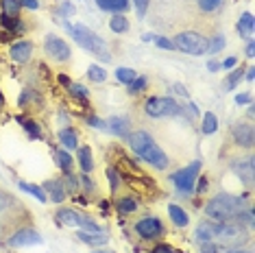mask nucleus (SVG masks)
Here are the masks:
<instances>
[{
  "mask_svg": "<svg viewBox=\"0 0 255 253\" xmlns=\"http://www.w3.org/2000/svg\"><path fill=\"white\" fill-rule=\"evenodd\" d=\"M240 79H242V70H234V72H231V77L227 79V81H225V88H227V90H234L236 83L240 81Z\"/></svg>",
  "mask_w": 255,
  "mask_h": 253,
  "instance_id": "37",
  "label": "nucleus"
},
{
  "mask_svg": "<svg viewBox=\"0 0 255 253\" xmlns=\"http://www.w3.org/2000/svg\"><path fill=\"white\" fill-rule=\"evenodd\" d=\"M225 245H216V243H201V253H223Z\"/></svg>",
  "mask_w": 255,
  "mask_h": 253,
  "instance_id": "35",
  "label": "nucleus"
},
{
  "mask_svg": "<svg viewBox=\"0 0 255 253\" xmlns=\"http://www.w3.org/2000/svg\"><path fill=\"white\" fill-rule=\"evenodd\" d=\"M88 77L92 79L94 83H103L107 79V72L103 70L101 66H90V70H88Z\"/></svg>",
  "mask_w": 255,
  "mask_h": 253,
  "instance_id": "29",
  "label": "nucleus"
},
{
  "mask_svg": "<svg viewBox=\"0 0 255 253\" xmlns=\"http://www.w3.org/2000/svg\"><path fill=\"white\" fill-rule=\"evenodd\" d=\"M96 4L103 11H112V13H123L129 9V0H96Z\"/></svg>",
  "mask_w": 255,
  "mask_h": 253,
  "instance_id": "16",
  "label": "nucleus"
},
{
  "mask_svg": "<svg viewBox=\"0 0 255 253\" xmlns=\"http://www.w3.org/2000/svg\"><path fill=\"white\" fill-rule=\"evenodd\" d=\"M236 61H238L236 57H229V59L223 61V66H220V68H231V66H236Z\"/></svg>",
  "mask_w": 255,
  "mask_h": 253,
  "instance_id": "52",
  "label": "nucleus"
},
{
  "mask_svg": "<svg viewBox=\"0 0 255 253\" xmlns=\"http://www.w3.org/2000/svg\"><path fill=\"white\" fill-rule=\"evenodd\" d=\"M61 13H63V15H72V13H74V7H72L70 2H63V7H61Z\"/></svg>",
  "mask_w": 255,
  "mask_h": 253,
  "instance_id": "48",
  "label": "nucleus"
},
{
  "mask_svg": "<svg viewBox=\"0 0 255 253\" xmlns=\"http://www.w3.org/2000/svg\"><path fill=\"white\" fill-rule=\"evenodd\" d=\"M57 221L66 227H83L90 218L83 216V214H77L74 210H59L57 212Z\"/></svg>",
  "mask_w": 255,
  "mask_h": 253,
  "instance_id": "11",
  "label": "nucleus"
},
{
  "mask_svg": "<svg viewBox=\"0 0 255 253\" xmlns=\"http://www.w3.org/2000/svg\"><path fill=\"white\" fill-rule=\"evenodd\" d=\"M201 170V162H192L188 166V168L179 170L172 175V181H175V186L181 190V192H194V181H196V175H199Z\"/></svg>",
  "mask_w": 255,
  "mask_h": 253,
  "instance_id": "7",
  "label": "nucleus"
},
{
  "mask_svg": "<svg viewBox=\"0 0 255 253\" xmlns=\"http://www.w3.org/2000/svg\"><path fill=\"white\" fill-rule=\"evenodd\" d=\"M20 2L24 4V7H28V9H37V7H39L37 0H20Z\"/></svg>",
  "mask_w": 255,
  "mask_h": 253,
  "instance_id": "50",
  "label": "nucleus"
},
{
  "mask_svg": "<svg viewBox=\"0 0 255 253\" xmlns=\"http://www.w3.org/2000/svg\"><path fill=\"white\" fill-rule=\"evenodd\" d=\"M247 208V201L245 197H234V194H218L214 197L210 203L205 205V214L216 223L223 221H231L240 214L242 210Z\"/></svg>",
  "mask_w": 255,
  "mask_h": 253,
  "instance_id": "2",
  "label": "nucleus"
},
{
  "mask_svg": "<svg viewBox=\"0 0 255 253\" xmlns=\"http://www.w3.org/2000/svg\"><path fill=\"white\" fill-rule=\"evenodd\" d=\"M236 103H238V105H247V103H251V96H249V94H238Z\"/></svg>",
  "mask_w": 255,
  "mask_h": 253,
  "instance_id": "47",
  "label": "nucleus"
},
{
  "mask_svg": "<svg viewBox=\"0 0 255 253\" xmlns=\"http://www.w3.org/2000/svg\"><path fill=\"white\" fill-rule=\"evenodd\" d=\"M144 109H146V114L148 116H153V118L179 116V114H181V107H179L172 99H168V96H153V99L146 101Z\"/></svg>",
  "mask_w": 255,
  "mask_h": 253,
  "instance_id": "6",
  "label": "nucleus"
},
{
  "mask_svg": "<svg viewBox=\"0 0 255 253\" xmlns=\"http://www.w3.org/2000/svg\"><path fill=\"white\" fill-rule=\"evenodd\" d=\"M135 208H137V201L131 199V197H125V199L118 201V212L120 214H131V212H135Z\"/></svg>",
  "mask_w": 255,
  "mask_h": 253,
  "instance_id": "28",
  "label": "nucleus"
},
{
  "mask_svg": "<svg viewBox=\"0 0 255 253\" xmlns=\"http://www.w3.org/2000/svg\"><path fill=\"white\" fill-rule=\"evenodd\" d=\"M44 190L48 192V197L55 201V203H61L63 199H66V190H63L61 186V181H57V179H48L44 183Z\"/></svg>",
  "mask_w": 255,
  "mask_h": 253,
  "instance_id": "14",
  "label": "nucleus"
},
{
  "mask_svg": "<svg viewBox=\"0 0 255 253\" xmlns=\"http://www.w3.org/2000/svg\"><path fill=\"white\" fill-rule=\"evenodd\" d=\"M196 240L199 243H214L216 240V225L214 223H201L196 227Z\"/></svg>",
  "mask_w": 255,
  "mask_h": 253,
  "instance_id": "15",
  "label": "nucleus"
},
{
  "mask_svg": "<svg viewBox=\"0 0 255 253\" xmlns=\"http://www.w3.org/2000/svg\"><path fill=\"white\" fill-rule=\"evenodd\" d=\"M0 105H2V94H0Z\"/></svg>",
  "mask_w": 255,
  "mask_h": 253,
  "instance_id": "60",
  "label": "nucleus"
},
{
  "mask_svg": "<svg viewBox=\"0 0 255 253\" xmlns=\"http://www.w3.org/2000/svg\"><path fill=\"white\" fill-rule=\"evenodd\" d=\"M247 55L253 59V42H249V46H247Z\"/></svg>",
  "mask_w": 255,
  "mask_h": 253,
  "instance_id": "58",
  "label": "nucleus"
},
{
  "mask_svg": "<svg viewBox=\"0 0 255 253\" xmlns=\"http://www.w3.org/2000/svg\"><path fill=\"white\" fill-rule=\"evenodd\" d=\"M172 88L177 90V94H179V96H188V92H185V88H183L181 83H175V85H172Z\"/></svg>",
  "mask_w": 255,
  "mask_h": 253,
  "instance_id": "51",
  "label": "nucleus"
},
{
  "mask_svg": "<svg viewBox=\"0 0 255 253\" xmlns=\"http://www.w3.org/2000/svg\"><path fill=\"white\" fill-rule=\"evenodd\" d=\"M223 253H251V251H245V249H227V251H223Z\"/></svg>",
  "mask_w": 255,
  "mask_h": 253,
  "instance_id": "55",
  "label": "nucleus"
},
{
  "mask_svg": "<svg viewBox=\"0 0 255 253\" xmlns=\"http://www.w3.org/2000/svg\"><path fill=\"white\" fill-rule=\"evenodd\" d=\"M70 90H72V94L77 96V99H88V88H85V85H81V83H72L70 85Z\"/></svg>",
  "mask_w": 255,
  "mask_h": 253,
  "instance_id": "36",
  "label": "nucleus"
},
{
  "mask_svg": "<svg viewBox=\"0 0 255 253\" xmlns=\"http://www.w3.org/2000/svg\"><path fill=\"white\" fill-rule=\"evenodd\" d=\"M31 53H33V44L31 42H18V44L11 46L9 57L13 61H18V63H24V61H28Z\"/></svg>",
  "mask_w": 255,
  "mask_h": 253,
  "instance_id": "13",
  "label": "nucleus"
},
{
  "mask_svg": "<svg viewBox=\"0 0 255 253\" xmlns=\"http://www.w3.org/2000/svg\"><path fill=\"white\" fill-rule=\"evenodd\" d=\"M253 28H255L253 15L251 13H242L240 22H238V33H240V35H245V37H251L253 35Z\"/></svg>",
  "mask_w": 255,
  "mask_h": 253,
  "instance_id": "18",
  "label": "nucleus"
},
{
  "mask_svg": "<svg viewBox=\"0 0 255 253\" xmlns=\"http://www.w3.org/2000/svg\"><path fill=\"white\" fill-rule=\"evenodd\" d=\"M153 253H175V249H172L170 245H159L153 249Z\"/></svg>",
  "mask_w": 255,
  "mask_h": 253,
  "instance_id": "45",
  "label": "nucleus"
},
{
  "mask_svg": "<svg viewBox=\"0 0 255 253\" xmlns=\"http://www.w3.org/2000/svg\"><path fill=\"white\" fill-rule=\"evenodd\" d=\"M11 247H26V245H42V236H39L33 227H24L20 232H15L9 238Z\"/></svg>",
  "mask_w": 255,
  "mask_h": 253,
  "instance_id": "10",
  "label": "nucleus"
},
{
  "mask_svg": "<svg viewBox=\"0 0 255 253\" xmlns=\"http://www.w3.org/2000/svg\"><path fill=\"white\" fill-rule=\"evenodd\" d=\"M83 243H88V245H94V247H101V245H105L107 243V236L105 234H83V232H79L77 234Z\"/></svg>",
  "mask_w": 255,
  "mask_h": 253,
  "instance_id": "25",
  "label": "nucleus"
},
{
  "mask_svg": "<svg viewBox=\"0 0 255 253\" xmlns=\"http://www.w3.org/2000/svg\"><path fill=\"white\" fill-rule=\"evenodd\" d=\"M238 218H240V221H245L249 227H253V210H242L240 214H238Z\"/></svg>",
  "mask_w": 255,
  "mask_h": 253,
  "instance_id": "40",
  "label": "nucleus"
},
{
  "mask_svg": "<svg viewBox=\"0 0 255 253\" xmlns=\"http://www.w3.org/2000/svg\"><path fill=\"white\" fill-rule=\"evenodd\" d=\"M218 68H220V63L218 61H210V70L214 72V70H218Z\"/></svg>",
  "mask_w": 255,
  "mask_h": 253,
  "instance_id": "59",
  "label": "nucleus"
},
{
  "mask_svg": "<svg viewBox=\"0 0 255 253\" xmlns=\"http://www.w3.org/2000/svg\"><path fill=\"white\" fill-rule=\"evenodd\" d=\"M234 137H236V142H238L240 146L251 148V146H253V142H255L253 126H251V125H242V123H238V125L234 126Z\"/></svg>",
  "mask_w": 255,
  "mask_h": 253,
  "instance_id": "12",
  "label": "nucleus"
},
{
  "mask_svg": "<svg viewBox=\"0 0 255 253\" xmlns=\"http://www.w3.org/2000/svg\"><path fill=\"white\" fill-rule=\"evenodd\" d=\"M247 238L245 229H242L240 221H223L216 225V240L220 245H227V247H240L242 240Z\"/></svg>",
  "mask_w": 255,
  "mask_h": 253,
  "instance_id": "4",
  "label": "nucleus"
},
{
  "mask_svg": "<svg viewBox=\"0 0 255 253\" xmlns=\"http://www.w3.org/2000/svg\"><path fill=\"white\" fill-rule=\"evenodd\" d=\"M98 253H103V251H98Z\"/></svg>",
  "mask_w": 255,
  "mask_h": 253,
  "instance_id": "61",
  "label": "nucleus"
},
{
  "mask_svg": "<svg viewBox=\"0 0 255 253\" xmlns=\"http://www.w3.org/2000/svg\"><path fill=\"white\" fill-rule=\"evenodd\" d=\"M59 140H61V144L66 146V148H77L79 146V140H77V133H74L72 129H61V133H59Z\"/></svg>",
  "mask_w": 255,
  "mask_h": 253,
  "instance_id": "23",
  "label": "nucleus"
},
{
  "mask_svg": "<svg viewBox=\"0 0 255 253\" xmlns=\"http://www.w3.org/2000/svg\"><path fill=\"white\" fill-rule=\"evenodd\" d=\"M253 77H255V70H253V68H249V70H247V79H249V81H253Z\"/></svg>",
  "mask_w": 255,
  "mask_h": 253,
  "instance_id": "57",
  "label": "nucleus"
},
{
  "mask_svg": "<svg viewBox=\"0 0 255 253\" xmlns=\"http://www.w3.org/2000/svg\"><path fill=\"white\" fill-rule=\"evenodd\" d=\"M24 131H26V133L31 135V137H35V140H37L39 135H42V133H39V129H37V125L31 123V120H26V123H24Z\"/></svg>",
  "mask_w": 255,
  "mask_h": 253,
  "instance_id": "38",
  "label": "nucleus"
},
{
  "mask_svg": "<svg viewBox=\"0 0 255 253\" xmlns=\"http://www.w3.org/2000/svg\"><path fill=\"white\" fill-rule=\"evenodd\" d=\"M109 28H112L114 33H125L127 28H129V22H127L123 13H114L112 20H109Z\"/></svg>",
  "mask_w": 255,
  "mask_h": 253,
  "instance_id": "22",
  "label": "nucleus"
},
{
  "mask_svg": "<svg viewBox=\"0 0 255 253\" xmlns=\"http://www.w3.org/2000/svg\"><path fill=\"white\" fill-rule=\"evenodd\" d=\"M105 126H109V129H112V133L120 135V137H127V135H129V123H127L125 118H112Z\"/></svg>",
  "mask_w": 255,
  "mask_h": 253,
  "instance_id": "19",
  "label": "nucleus"
},
{
  "mask_svg": "<svg viewBox=\"0 0 255 253\" xmlns=\"http://www.w3.org/2000/svg\"><path fill=\"white\" fill-rule=\"evenodd\" d=\"M66 28H68V33H70V35L79 42V46H83L85 50H90V53L98 55L103 61H112V55H109L107 44L103 42V39L98 37L94 31H90V28L83 26V24L72 26V24H68V22H66Z\"/></svg>",
  "mask_w": 255,
  "mask_h": 253,
  "instance_id": "3",
  "label": "nucleus"
},
{
  "mask_svg": "<svg viewBox=\"0 0 255 253\" xmlns=\"http://www.w3.org/2000/svg\"><path fill=\"white\" fill-rule=\"evenodd\" d=\"M57 162H59L61 168L68 172V170H70V166H72V157L66 151H59V153H57Z\"/></svg>",
  "mask_w": 255,
  "mask_h": 253,
  "instance_id": "34",
  "label": "nucleus"
},
{
  "mask_svg": "<svg viewBox=\"0 0 255 253\" xmlns=\"http://www.w3.org/2000/svg\"><path fill=\"white\" fill-rule=\"evenodd\" d=\"M20 0H2V11L4 15H15L20 11Z\"/></svg>",
  "mask_w": 255,
  "mask_h": 253,
  "instance_id": "30",
  "label": "nucleus"
},
{
  "mask_svg": "<svg viewBox=\"0 0 255 253\" xmlns=\"http://www.w3.org/2000/svg\"><path fill=\"white\" fill-rule=\"evenodd\" d=\"M205 190H207V179H205V177H199V188H196V192H205Z\"/></svg>",
  "mask_w": 255,
  "mask_h": 253,
  "instance_id": "49",
  "label": "nucleus"
},
{
  "mask_svg": "<svg viewBox=\"0 0 255 253\" xmlns=\"http://www.w3.org/2000/svg\"><path fill=\"white\" fill-rule=\"evenodd\" d=\"M155 39H157V35H150V33L144 35V42H155Z\"/></svg>",
  "mask_w": 255,
  "mask_h": 253,
  "instance_id": "56",
  "label": "nucleus"
},
{
  "mask_svg": "<svg viewBox=\"0 0 255 253\" xmlns=\"http://www.w3.org/2000/svg\"><path fill=\"white\" fill-rule=\"evenodd\" d=\"M20 190H24V192L33 194V197H35L37 201H42V203H46V201H48L46 192H44L42 188H37V186H31V183H24V181H22V183H20Z\"/></svg>",
  "mask_w": 255,
  "mask_h": 253,
  "instance_id": "27",
  "label": "nucleus"
},
{
  "mask_svg": "<svg viewBox=\"0 0 255 253\" xmlns=\"http://www.w3.org/2000/svg\"><path fill=\"white\" fill-rule=\"evenodd\" d=\"M220 48H225V37L223 35H216L212 42H207V53H218Z\"/></svg>",
  "mask_w": 255,
  "mask_h": 253,
  "instance_id": "33",
  "label": "nucleus"
},
{
  "mask_svg": "<svg viewBox=\"0 0 255 253\" xmlns=\"http://www.w3.org/2000/svg\"><path fill=\"white\" fill-rule=\"evenodd\" d=\"M220 4V0H201V7L205 11H214Z\"/></svg>",
  "mask_w": 255,
  "mask_h": 253,
  "instance_id": "42",
  "label": "nucleus"
},
{
  "mask_svg": "<svg viewBox=\"0 0 255 253\" xmlns=\"http://www.w3.org/2000/svg\"><path fill=\"white\" fill-rule=\"evenodd\" d=\"M7 205H9V201H7V197H4V194H2V192H0V212H2L4 208H7Z\"/></svg>",
  "mask_w": 255,
  "mask_h": 253,
  "instance_id": "53",
  "label": "nucleus"
},
{
  "mask_svg": "<svg viewBox=\"0 0 255 253\" xmlns=\"http://www.w3.org/2000/svg\"><path fill=\"white\" fill-rule=\"evenodd\" d=\"M129 144L133 148V153L140 155L144 162H148L155 168L164 170L168 166V157L161 148L155 144V140L150 137L146 131H135V133H129Z\"/></svg>",
  "mask_w": 255,
  "mask_h": 253,
  "instance_id": "1",
  "label": "nucleus"
},
{
  "mask_svg": "<svg viewBox=\"0 0 255 253\" xmlns=\"http://www.w3.org/2000/svg\"><path fill=\"white\" fill-rule=\"evenodd\" d=\"M59 83H61V85H72V83H70V79H68L66 74H59Z\"/></svg>",
  "mask_w": 255,
  "mask_h": 253,
  "instance_id": "54",
  "label": "nucleus"
},
{
  "mask_svg": "<svg viewBox=\"0 0 255 253\" xmlns=\"http://www.w3.org/2000/svg\"><path fill=\"white\" fill-rule=\"evenodd\" d=\"M203 133L205 135H212L214 131L218 129V120H216V116H214L212 112H205V116H203Z\"/></svg>",
  "mask_w": 255,
  "mask_h": 253,
  "instance_id": "24",
  "label": "nucleus"
},
{
  "mask_svg": "<svg viewBox=\"0 0 255 253\" xmlns=\"http://www.w3.org/2000/svg\"><path fill=\"white\" fill-rule=\"evenodd\" d=\"M146 83H148V81H146L144 77H137L135 81L129 83V92H131V94H140V92L146 90Z\"/></svg>",
  "mask_w": 255,
  "mask_h": 253,
  "instance_id": "32",
  "label": "nucleus"
},
{
  "mask_svg": "<svg viewBox=\"0 0 255 253\" xmlns=\"http://www.w3.org/2000/svg\"><path fill=\"white\" fill-rule=\"evenodd\" d=\"M63 190H66V192H74V190H77V179H74L72 175H66V179H63Z\"/></svg>",
  "mask_w": 255,
  "mask_h": 253,
  "instance_id": "39",
  "label": "nucleus"
},
{
  "mask_svg": "<svg viewBox=\"0 0 255 253\" xmlns=\"http://www.w3.org/2000/svg\"><path fill=\"white\" fill-rule=\"evenodd\" d=\"M88 125H92L94 129H105V123H103L101 118H96V116H90L88 118Z\"/></svg>",
  "mask_w": 255,
  "mask_h": 253,
  "instance_id": "44",
  "label": "nucleus"
},
{
  "mask_svg": "<svg viewBox=\"0 0 255 253\" xmlns=\"http://www.w3.org/2000/svg\"><path fill=\"white\" fill-rule=\"evenodd\" d=\"M44 50L48 57H53L55 61H66L70 59V46H68L63 39H59L57 35H48L44 42Z\"/></svg>",
  "mask_w": 255,
  "mask_h": 253,
  "instance_id": "8",
  "label": "nucleus"
},
{
  "mask_svg": "<svg viewBox=\"0 0 255 253\" xmlns=\"http://www.w3.org/2000/svg\"><path fill=\"white\" fill-rule=\"evenodd\" d=\"M107 175H109V179H112V190H116V186H118V175H116V170L109 168Z\"/></svg>",
  "mask_w": 255,
  "mask_h": 253,
  "instance_id": "46",
  "label": "nucleus"
},
{
  "mask_svg": "<svg viewBox=\"0 0 255 253\" xmlns=\"http://www.w3.org/2000/svg\"><path fill=\"white\" fill-rule=\"evenodd\" d=\"M0 20H2V26L4 28H9V31H20V20L18 18H15V15H4L2 13V18H0Z\"/></svg>",
  "mask_w": 255,
  "mask_h": 253,
  "instance_id": "31",
  "label": "nucleus"
},
{
  "mask_svg": "<svg viewBox=\"0 0 255 253\" xmlns=\"http://www.w3.org/2000/svg\"><path fill=\"white\" fill-rule=\"evenodd\" d=\"M79 164H81V170H83V172H90L92 168H94V162H92V151H90V146L79 148Z\"/></svg>",
  "mask_w": 255,
  "mask_h": 253,
  "instance_id": "21",
  "label": "nucleus"
},
{
  "mask_svg": "<svg viewBox=\"0 0 255 253\" xmlns=\"http://www.w3.org/2000/svg\"><path fill=\"white\" fill-rule=\"evenodd\" d=\"M116 79H118L120 83L129 85L131 81H135V79H137V72L131 70V68H118V70H116Z\"/></svg>",
  "mask_w": 255,
  "mask_h": 253,
  "instance_id": "26",
  "label": "nucleus"
},
{
  "mask_svg": "<svg viewBox=\"0 0 255 253\" xmlns=\"http://www.w3.org/2000/svg\"><path fill=\"white\" fill-rule=\"evenodd\" d=\"M168 214H170L172 223H175L177 227H185V225H188V221H190L188 214H185L179 205H170V208H168Z\"/></svg>",
  "mask_w": 255,
  "mask_h": 253,
  "instance_id": "20",
  "label": "nucleus"
},
{
  "mask_svg": "<svg viewBox=\"0 0 255 253\" xmlns=\"http://www.w3.org/2000/svg\"><path fill=\"white\" fill-rule=\"evenodd\" d=\"M234 170H236V175L240 177L245 183L253 181V159L251 157L245 159V162H240V164H234Z\"/></svg>",
  "mask_w": 255,
  "mask_h": 253,
  "instance_id": "17",
  "label": "nucleus"
},
{
  "mask_svg": "<svg viewBox=\"0 0 255 253\" xmlns=\"http://www.w3.org/2000/svg\"><path fill=\"white\" fill-rule=\"evenodd\" d=\"M207 42L210 39H205L203 35L194 31H185V33H179L175 37V48L183 50V53H190V55H205L207 53Z\"/></svg>",
  "mask_w": 255,
  "mask_h": 253,
  "instance_id": "5",
  "label": "nucleus"
},
{
  "mask_svg": "<svg viewBox=\"0 0 255 253\" xmlns=\"http://www.w3.org/2000/svg\"><path fill=\"white\" fill-rule=\"evenodd\" d=\"M155 44H157L159 48H166V50H172V48H175V44H172L170 39H166V37H157V39H155Z\"/></svg>",
  "mask_w": 255,
  "mask_h": 253,
  "instance_id": "41",
  "label": "nucleus"
},
{
  "mask_svg": "<svg viewBox=\"0 0 255 253\" xmlns=\"http://www.w3.org/2000/svg\"><path fill=\"white\" fill-rule=\"evenodd\" d=\"M135 2V7H137V13L144 15L146 13V9H148V0H133Z\"/></svg>",
  "mask_w": 255,
  "mask_h": 253,
  "instance_id": "43",
  "label": "nucleus"
},
{
  "mask_svg": "<svg viewBox=\"0 0 255 253\" xmlns=\"http://www.w3.org/2000/svg\"><path fill=\"white\" fill-rule=\"evenodd\" d=\"M135 232L140 234L144 240H153V238H159V236H164V225H161L157 218L148 216V218H142V221L137 223Z\"/></svg>",
  "mask_w": 255,
  "mask_h": 253,
  "instance_id": "9",
  "label": "nucleus"
}]
</instances>
